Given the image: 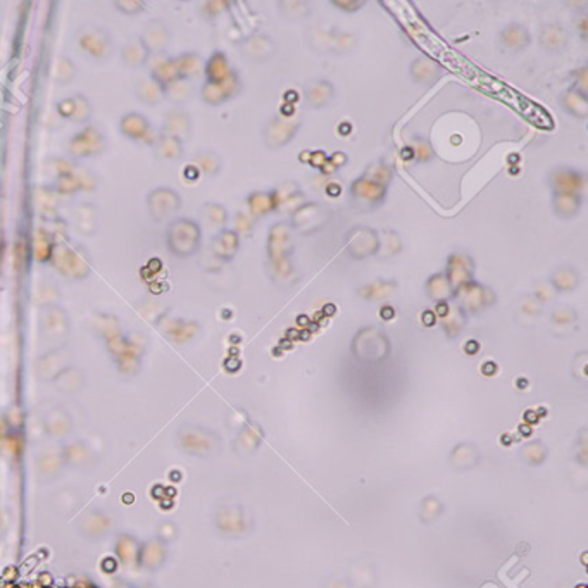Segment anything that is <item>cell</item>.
<instances>
[{"label":"cell","instance_id":"1","mask_svg":"<svg viewBox=\"0 0 588 588\" xmlns=\"http://www.w3.org/2000/svg\"><path fill=\"white\" fill-rule=\"evenodd\" d=\"M167 249L177 255H190L198 249L200 243V226L196 221L181 217L174 219L166 231Z\"/></svg>","mask_w":588,"mask_h":588},{"label":"cell","instance_id":"2","mask_svg":"<svg viewBox=\"0 0 588 588\" xmlns=\"http://www.w3.org/2000/svg\"><path fill=\"white\" fill-rule=\"evenodd\" d=\"M78 41L83 52H87L90 57L98 60L107 59L110 51H113V40H110L109 33L104 28H101V26H83Z\"/></svg>","mask_w":588,"mask_h":588},{"label":"cell","instance_id":"3","mask_svg":"<svg viewBox=\"0 0 588 588\" xmlns=\"http://www.w3.org/2000/svg\"><path fill=\"white\" fill-rule=\"evenodd\" d=\"M104 135H102L97 128H94V126L82 129L78 135H75L70 140V154L71 158L75 159L91 158V155L101 154V152L104 151Z\"/></svg>","mask_w":588,"mask_h":588},{"label":"cell","instance_id":"4","mask_svg":"<svg viewBox=\"0 0 588 588\" xmlns=\"http://www.w3.org/2000/svg\"><path fill=\"white\" fill-rule=\"evenodd\" d=\"M120 129L124 136H128V139L152 145V147H154V143L158 142V139L160 135V133H155L154 129H152V126L151 123H148L147 117L139 113H129V114H126V116H123V120H121V123H120Z\"/></svg>","mask_w":588,"mask_h":588},{"label":"cell","instance_id":"5","mask_svg":"<svg viewBox=\"0 0 588 588\" xmlns=\"http://www.w3.org/2000/svg\"><path fill=\"white\" fill-rule=\"evenodd\" d=\"M148 211H151L152 219L155 221H164L167 216L174 214L181 205V200H179V196L177 192H173L171 188H160L152 190L147 197Z\"/></svg>","mask_w":588,"mask_h":588},{"label":"cell","instance_id":"6","mask_svg":"<svg viewBox=\"0 0 588 588\" xmlns=\"http://www.w3.org/2000/svg\"><path fill=\"white\" fill-rule=\"evenodd\" d=\"M142 41L151 53L164 52L167 41H170V30L166 28L160 19H152L147 26H145L142 33Z\"/></svg>","mask_w":588,"mask_h":588},{"label":"cell","instance_id":"7","mask_svg":"<svg viewBox=\"0 0 588 588\" xmlns=\"http://www.w3.org/2000/svg\"><path fill=\"white\" fill-rule=\"evenodd\" d=\"M190 132V120L181 109H173L166 114L162 124L164 135L174 136V139L181 140L188 135Z\"/></svg>","mask_w":588,"mask_h":588},{"label":"cell","instance_id":"8","mask_svg":"<svg viewBox=\"0 0 588 588\" xmlns=\"http://www.w3.org/2000/svg\"><path fill=\"white\" fill-rule=\"evenodd\" d=\"M148 56H151V52L147 51V47H145L142 38L140 37L129 38V40L124 44L123 52H121L123 63L129 68L143 66V64L147 63Z\"/></svg>","mask_w":588,"mask_h":588},{"label":"cell","instance_id":"9","mask_svg":"<svg viewBox=\"0 0 588 588\" xmlns=\"http://www.w3.org/2000/svg\"><path fill=\"white\" fill-rule=\"evenodd\" d=\"M154 151L160 160H178L183 155L181 140L160 133L158 142L154 143Z\"/></svg>","mask_w":588,"mask_h":588},{"label":"cell","instance_id":"10","mask_svg":"<svg viewBox=\"0 0 588 588\" xmlns=\"http://www.w3.org/2000/svg\"><path fill=\"white\" fill-rule=\"evenodd\" d=\"M136 97L147 106H158L166 95H164V89L158 82H154L152 78H147L143 79V82H140V85L136 87Z\"/></svg>","mask_w":588,"mask_h":588},{"label":"cell","instance_id":"11","mask_svg":"<svg viewBox=\"0 0 588 588\" xmlns=\"http://www.w3.org/2000/svg\"><path fill=\"white\" fill-rule=\"evenodd\" d=\"M174 60H177L179 79H190L200 71V59L196 53H183Z\"/></svg>","mask_w":588,"mask_h":588},{"label":"cell","instance_id":"12","mask_svg":"<svg viewBox=\"0 0 588 588\" xmlns=\"http://www.w3.org/2000/svg\"><path fill=\"white\" fill-rule=\"evenodd\" d=\"M502 40H504V44L509 45V47L521 49L523 45H526V41H528V33L525 32L523 26L513 25L502 33Z\"/></svg>","mask_w":588,"mask_h":588},{"label":"cell","instance_id":"13","mask_svg":"<svg viewBox=\"0 0 588 588\" xmlns=\"http://www.w3.org/2000/svg\"><path fill=\"white\" fill-rule=\"evenodd\" d=\"M564 41H566L564 32L557 28V26H549V28H545L544 35H542V44L547 49H563Z\"/></svg>","mask_w":588,"mask_h":588},{"label":"cell","instance_id":"14","mask_svg":"<svg viewBox=\"0 0 588 588\" xmlns=\"http://www.w3.org/2000/svg\"><path fill=\"white\" fill-rule=\"evenodd\" d=\"M190 90L192 89H190L186 79H177V82L164 89V95H167L173 102H183L186 97H190Z\"/></svg>","mask_w":588,"mask_h":588},{"label":"cell","instance_id":"15","mask_svg":"<svg viewBox=\"0 0 588 588\" xmlns=\"http://www.w3.org/2000/svg\"><path fill=\"white\" fill-rule=\"evenodd\" d=\"M193 166H197L198 170L204 171L207 174L217 173L219 170V160L214 154H209V152H204V154H198L196 159H193Z\"/></svg>","mask_w":588,"mask_h":588},{"label":"cell","instance_id":"16","mask_svg":"<svg viewBox=\"0 0 588 588\" xmlns=\"http://www.w3.org/2000/svg\"><path fill=\"white\" fill-rule=\"evenodd\" d=\"M75 72H76L75 63H72L71 59H68V57H60L59 64H57V70H56L57 82L59 83L71 82V79L75 78Z\"/></svg>","mask_w":588,"mask_h":588},{"label":"cell","instance_id":"17","mask_svg":"<svg viewBox=\"0 0 588 588\" xmlns=\"http://www.w3.org/2000/svg\"><path fill=\"white\" fill-rule=\"evenodd\" d=\"M72 101H75V113H72L71 120L72 121H87L90 117V113H91V107H90V102L87 101L83 95H76V97H72Z\"/></svg>","mask_w":588,"mask_h":588},{"label":"cell","instance_id":"18","mask_svg":"<svg viewBox=\"0 0 588 588\" xmlns=\"http://www.w3.org/2000/svg\"><path fill=\"white\" fill-rule=\"evenodd\" d=\"M116 7L121 13L126 14H139L143 11V2H116Z\"/></svg>","mask_w":588,"mask_h":588},{"label":"cell","instance_id":"19","mask_svg":"<svg viewBox=\"0 0 588 588\" xmlns=\"http://www.w3.org/2000/svg\"><path fill=\"white\" fill-rule=\"evenodd\" d=\"M57 109H59L60 116L70 117L71 120L72 113H75V101H72V98H66V101H63L59 106H57Z\"/></svg>","mask_w":588,"mask_h":588}]
</instances>
